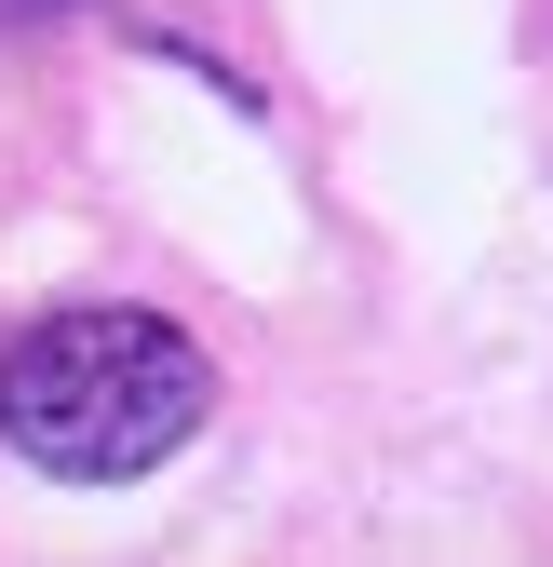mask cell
Returning <instances> with one entry per match:
<instances>
[{"label": "cell", "mask_w": 553, "mask_h": 567, "mask_svg": "<svg viewBox=\"0 0 553 567\" xmlns=\"http://www.w3.org/2000/svg\"><path fill=\"white\" fill-rule=\"evenodd\" d=\"M0 14H54V0H0Z\"/></svg>", "instance_id": "cell-2"}, {"label": "cell", "mask_w": 553, "mask_h": 567, "mask_svg": "<svg viewBox=\"0 0 553 567\" xmlns=\"http://www.w3.org/2000/svg\"><path fill=\"white\" fill-rule=\"evenodd\" d=\"M202 392H217V365H202L163 311H122V298L41 311L14 351H0V433H14L41 473H67V486L163 473L202 433Z\"/></svg>", "instance_id": "cell-1"}]
</instances>
